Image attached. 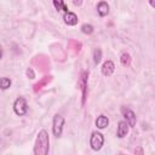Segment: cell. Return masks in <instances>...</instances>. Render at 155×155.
<instances>
[{
	"label": "cell",
	"mask_w": 155,
	"mask_h": 155,
	"mask_svg": "<svg viewBox=\"0 0 155 155\" xmlns=\"http://www.w3.org/2000/svg\"><path fill=\"white\" fill-rule=\"evenodd\" d=\"M50 148V138L48 133L45 130H41L38 134L35 147H34V154L35 155H46L48 153Z\"/></svg>",
	"instance_id": "obj_1"
},
{
	"label": "cell",
	"mask_w": 155,
	"mask_h": 155,
	"mask_svg": "<svg viewBox=\"0 0 155 155\" xmlns=\"http://www.w3.org/2000/svg\"><path fill=\"white\" fill-rule=\"evenodd\" d=\"M13 110L19 116H23V115L27 114V111H28V104H27V101H25L24 97H18L15 101V103H13Z\"/></svg>",
	"instance_id": "obj_2"
},
{
	"label": "cell",
	"mask_w": 155,
	"mask_h": 155,
	"mask_svg": "<svg viewBox=\"0 0 155 155\" xmlns=\"http://www.w3.org/2000/svg\"><path fill=\"white\" fill-rule=\"evenodd\" d=\"M63 126H64V117L59 114H56L53 116V122H52V132L56 137H61Z\"/></svg>",
	"instance_id": "obj_3"
},
{
	"label": "cell",
	"mask_w": 155,
	"mask_h": 155,
	"mask_svg": "<svg viewBox=\"0 0 155 155\" xmlns=\"http://www.w3.org/2000/svg\"><path fill=\"white\" fill-rule=\"evenodd\" d=\"M104 144V137L102 133L99 132H93L91 134V138H90V145L93 150H99Z\"/></svg>",
	"instance_id": "obj_4"
},
{
	"label": "cell",
	"mask_w": 155,
	"mask_h": 155,
	"mask_svg": "<svg viewBox=\"0 0 155 155\" xmlns=\"http://www.w3.org/2000/svg\"><path fill=\"white\" fill-rule=\"evenodd\" d=\"M87 80H88V73L87 71H82L80 74V78H79V87L81 90V93H82V104L85 103L86 101V96H87Z\"/></svg>",
	"instance_id": "obj_5"
},
{
	"label": "cell",
	"mask_w": 155,
	"mask_h": 155,
	"mask_svg": "<svg viewBox=\"0 0 155 155\" xmlns=\"http://www.w3.org/2000/svg\"><path fill=\"white\" fill-rule=\"evenodd\" d=\"M33 63L35 65H38L41 71H47L50 69V62H48V59L45 56H38V57H35L34 61H33Z\"/></svg>",
	"instance_id": "obj_6"
},
{
	"label": "cell",
	"mask_w": 155,
	"mask_h": 155,
	"mask_svg": "<svg viewBox=\"0 0 155 155\" xmlns=\"http://www.w3.org/2000/svg\"><path fill=\"white\" fill-rule=\"evenodd\" d=\"M122 114H124V117L126 119V122L128 124V126H134L136 125V115L134 113L128 109V108H122Z\"/></svg>",
	"instance_id": "obj_7"
},
{
	"label": "cell",
	"mask_w": 155,
	"mask_h": 155,
	"mask_svg": "<svg viewBox=\"0 0 155 155\" xmlns=\"http://www.w3.org/2000/svg\"><path fill=\"white\" fill-rule=\"evenodd\" d=\"M63 19H64V23L67 25H76L78 24V16L74 13V12H64V16H63Z\"/></svg>",
	"instance_id": "obj_8"
},
{
	"label": "cell",
	"mask_w": 155,
	"mask_h": 155,
	"mask_svg": "<svg viewBox=\"0 0 155 155\" xmlns=\"http://www.w3.org/2000/svg\"><path fill=\"white\" fill-rule=\"evenodd\" d=\"M115 70V65L111 61H105L102 65V74L104 76H110Z\"/></svg>",
	"instance_id": "obj_9"
},
{
	"label": "cell",
	"mask_w": 155,
	"mask_h": 155,
	"mask_svg": "<svg viewBox=\"0 0 155 155\" xmlns=\"http://www.w3.org/2000/svg\"><path fill=\"white\" fill-rule=\"evenodd\" d=\"M128 133V124L126 121H120L119 125H117V137L119 138H124L126 134Z\"/></svg>",
	"instance_id": "obj_10"
},
{
	"label": "cell",
	"mask_w": 155,
	"mask_h": 155,
	"mask_svg": "<svg viewBox=\"0 0 155 155\" xmlns=\"http://www.w3.org/2000/svg\"><path fill=\"white\" fill-rule=\"evenodd\" d=\"M97 12L101 17H104L109 13V5L105 2V1H101L98 5H97Z\"/></svg>",
	"instance_id": "obj_11"
},
{
	"label": "cell",
	"mask_w": 155,
	"mask_h": 155,
	"mask_svg": "<svg viewBox=\"0 0 155 155\" xmlns=\"http://www.w3.org/2000/svg\"><path fill=\"white\" fill-rule=\"evenodd\" d=\"M108 125H109V119H108L105 115H99V116L96 119V126H97L99 130L105 128Z\"/></svg>",
	"instance_id": "obj_12"
},
{
	"label": "cell",
	"mask_w": 155,
	"mask_h": 155,
	"mask_svg": "<svg viewBox=\"0 0 155 155\" xmlns=\"http://www.w3.org/2000/svg\"><path fill=\"white\" fill-rule=\"evenodd\" d=\"M51 80H52V76H50V75H48V76H45V78H42V79H41L39 82H36V84L33 86V87H34V88H33V90H34V92H38V91H40V90H41V88H42L45 85H47V84H48Z\"/></svg>",
	"instance_id": "obj_13"
},
{
	"label": "cell",
	"mask_w": 155,
	"mask_h": 155,
	"mask_svg": "<svg viewBox=\"0 0 155 155\" xmlns=\"http://www.w3.org/2000/svg\"><path fill=\"white\" fill-rule=\"evenodd\" d=\"M68 47L74 52V54H76V53H79L80 50H81V44H80L79 41H76V40H69Z\"/></svg>",
	"instance_id": "obj_14"
},
{
	"label": "cell",
	"mask_w": 155,
	"mask_h": 155,
	"mask_svg": "<svg viewBox=\"0 0 155 155\" xmlns=\"http://www.w3.org/2000/svg\"><path fill=\"white\" fill-rule=\"evenodd\" d=\"M53 6L57 11L68 12V6L64 4V0H53Z\"/></svg>",
	"instance_id": "obj_15"
},
{
	"label": "cell",
	"mask_w": 155,
	"mask_h": 155,
	"mask_svg": "<svg viewBox=\"0 0 155 155\" xmlns=\"http://www.w3.org/2000/svg\"><path fill=\"white\" fill-rule=\"evenodd\" d=\"M120 62L124 67H128L130 63H131V56L127 53V52H124L121 56H120Z\"/></svg>",
	"instance_id": "obj_16"
},
{
	"label": "cell",
	"mask_w": 155,
	"mask_h": 155,
	"mask_svg": "<svg viewBox=\"0 0 155 155\" xmlns=\"http://www.w3.org/2000/svg\"><path fill=\"white\" fill-rule=\"evenodd\" d=\"M11 86V80L8 78H0V88L7 90Z\"/></svg>",
	"instance_id": "obj_17"
},
{
	"label": "cell",
	"mask_w": 155,
	"mask_h": 155,
	"mask_svg": "<svg viewBox=\"0 0 155 155\" xmlns=\"http://www.w3.org/2000/svg\"><path fill=\"white\" fill-rule=\"evenodd\" d=\"M101 59H102V51H101V48H96L93 51V62H94V64H98L101 62Z\"/></svg>",
	"instance_id": "obj_18"
},
{
	"label": "cell",
	"mask_w": 155,
	"mask_h": 155,
	"mask_svg": "<svg viewBox=\"0 0 155 155\" xmlns=\"http://www.w3.org/2000/svg\"><path fill=\"white\" fill-rule=\"evenodd\" d=\"M81 31H82L84 34L90 35V34H92V33H93V27H92L91 24L85 23V24H82V25H81Z\"/></svg>",
	"instance_id": "obj_19"
},
{
	"label": "cell",
	"mask_w": 155,
	"mask_h": 155,
	"mask_svg": "<svg viewBox=\"0 0 155 155\" xmlns=\"http://www.w3.org/2000/svg\"><path fill=\"white\" fill-rule=\"evenodd\" d=\"M27 75H28L29 79H34V78H35V74H34V71H33L31 68H28V70H27Z\"/></svg>",
	"instance_id": "obj_20"
},
{
	"label": "cell",
	"mask_w": 155,
	"mask_h": 155,
	"mask_svg": "<svg viewBox=\"0 0 155 155\" xmlns=\"http://www.w3.org/2000/svg\"><path fill=\"white\" fill-rule=\"evenodd\" d=\"M73 4H74L75 6H80V5L82 4V0H73Z\"/></svg>",
	"instance_id": "obj_21"
},
{
	"label": "cell",
	"mask_w": 155,
	"mask_h": 155,
	"mask_svg": "<svg viewBox=\"0 0 155 155\" xmlns=\"http://www.w3.org/2000/svg\"><path fill=\"white\" fill-rule=\"evenodd\" d=\"M134 153H136V154H137V153H139V154H143V150H142L140 148H138V149H136V150H134Z\"/></svg>",
	"instance_id": "obj_22"
},
{
	"label": "cell",
	"mask_w": 155,
	"mask_h": 155,
	"mask_svg": "<svg viewBox=\"0 0 155 155\" xmlns=\"http://www.w3.org/2000/svg\"><path fill=\"white\" fill-rule=\"evenodd\" d=\"M149 4H150L151 7H155V1L154 0H149Z\"/></svg>",
	"instance_id": "obj_23"
},
{
	"label": "cell",
	"mask_w": 155,
	"mask_h": 155,
	"mask_svg": "<svg viewBox=\"0 0 155 155\" xmlns=\"http://www.w3.org/2000/svg\"><path fill=\"white\" fill-rule=\"evenodd\" d=\"M1 58H2V48L0 47V59H1Z\"/></svg>",
	"instance_id": "obj_24"
}]
</instances>
